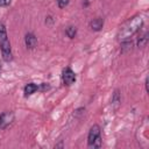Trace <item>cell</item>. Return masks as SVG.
I'll use <instances>...</instances> for the list:
<instances>
[{"label":"cell","instance_id":"6da1fadb","mask_svg":"<svg viewBox=\"0 0 149 149\" xmlns=\"http://www.w3.org/2000/svg\"><path fill=\"white\" fill-rule=\"evenodd\" d=\"M143 26V19L141 16H134L132 19H129L119 30L118 33V37L119 40H128L129 37H132L135 33H137Z\"/></svg>","mask_w":149,"mask_h":149},{"label":"cell","instance_id":"7a4b0ae2","mask_svg":"<svg viewBox=\"0 0 149 149\" xmlns=\"http://www.w3.org/2000/svg\"><path fill=\"white\" fill-rule=\"evenodd\" d=\"M101 130L98 125H93L90 128L87 135V146L88 148H100L101 147Z\"/></svg>","mask_w":149,"mask_h":149},{"label":"cell","instance_id":"3957f363","mask_svg":"<svg viewBox=\"0 0 149 149\" xmlns=\"http://www.w3.org/2000/svg\"><path fill=\"white\" fill-rule=\"evenodd\" d=\"M0 49H1V54H2V58L6 62L12 61L13 58V54H12V47H10V42L8 38L3 40L0 42Z\"/></svg>","mask_w":149,"mask_h":149},{"label":"cell","instance_id":"277c9868","mask_svg":"<svg viewBox=\"0 0 149 149\" xmlns=\"http://www.w3.org/2000/svg\"><path fill=\"white\" fill-rule=\"evenodd\" d=\"M13 121H14V113L12 111L3 112L2 114H0V129L7 128Z\"/></svg>","mask_w":149,"mask_h":149},{"label":"cell","instance_id":"5b68a950","mask_svg":"<svg viewBox=\"0 0 149 149\" xmlns=\"http://www.w3.org/2000/svg\"><path fill=\"white\" fill-rule=\"evenodd\" d=\"M62 80L64 83V85L66 86H70L71 84L74 83L76 80V73L72 71V69L70 68H65L62 72Z\"/></svg>","mask_w":149,"mask_h":149},{"label":"cell","instance_id":"8992f818","mask_svg":"<svg viewBox=\"0 0 149 149\" xmlns=\"http://www.w3.org/2000/svg\"><path fill=\"white\" fill-rule=\"evenodd\" d=\"M24 43H26V47L28 49H34L37 44V38L33 33H28L24 36Z\"/></svg>","mask_w":149,"mask_h":149},{"label":"cell","instance_id":"52a82bcc","mask_svg":"<svg viewBox=\"0 0 149 149\" xmlns=\"http://www.w3.org/2000/svg\"><path fill=\"white\" fill-rule=\"evenodd\" d=\"M104 26V20L101 17H97V19H93L91 22H90V28L92 30H95V31H99Z\"/></svg>","mask_w":149,"mask_h":149},{"label":"cell","instance_id":"ba28073f","mask_svg":"<svg viewBox=\"0 0 149 149\" xmlns=\"http://www.w3.org/2000/svg\"><path fill=\"white\" fill-rule=\"evenodd\" d=\"M37 90H38V86H37L36 84H34V83H29V84H27V85L24 86L23 92H24V95H31V94L35 93Z\"/></svg>","mask_w":149,"mask_h":149},{"label":"cell","instance_id":"9c48e42d","mask_svg":"<svg viewBox=\"0 0 149 149\" xmlns=\"http://www.w3.org/2000/svg\"><path fill=\"white\" fill-rule=\"evenodd\" d=\"M147 43H148V33L144 31V33L141 34V35L139 36V38H137V47H139V48H142V47H144Z\"/></svg>","mask_w":149,"mask_h":149},{"label":"cell","instance_id":"30bf717a","mask_svg":"<svg viewBox=\"0 0 149 149\" xmlns=\"http://www.w3.org/2000/svg\"><path fill=\"white\" fill-rule=\"evenodd\" d=\"M120 102H121V98H120V92L116 90L115 92H114V94H113V97H112V104L114 105V107L116 108L119 105H120Z\"/></svg>","mask_w":149,"mask_h":149},{"label":"cell","instance_id":"8fae6325","mask_svg":"<svg viewBox=\"0 0 149 149\" xmlns=\"http://www.w3.org/2000/svg\"><path fill=\"white\" fill-rule=\"evenodd\" d=\"M132 41H129V40H123V42L121 43V51L122 52H126V51H128V50H130L132 49Z\"/></svg>","mask_w":149,"mask_h":149},{"label":"cell","instance_id":"7c38bea8","mask_svg":"<svg viewBox=\"0 0 149 149\" xmlns=\"http://www.w3.org/2000/svg\"><path fill=\"white\" fill-rule=\"evenodd\" d=\"M65 34L68 35V37L73 38V37L76 36V34H77V29H76V27H73V26L68 27V28H66V30H65Z\"/></svg>","mask_w":149,"mask_h":149},{"label":"cell","instance_id":"4fadbf2b","mask_svg":"<svg viewBox=\"0 0 149 149\" xmlns=\"http://www.w3.org/2000/svg\"><path fill=\"white\" fill-rule=\"evenodd\" d=\"M57 5L59 8H64L69 5V0H57Z\"/></svg>","mask_w":149,"mask_h":149},{"label":"cell","instance_id":"5bb4252c","mask_svg":"<svg viewBox=\"0 0 149 149\" xmlns=\"http://www.w3.org/2000/svg\"><path fill=\"white\" fill-rule=\"evenodd\" d=\"M12 0H0V6H7L10 3Z\"/></svg>","mask_w":149,"mask_h":149},{"label":"cell","instance_id":"9a60e30c","mask_svg":"<svg viewBox=\"0 0 149 149\" xmlns=\"http://www.w3.org/2000/svg\"><path fill=\"white\" fill-rule=\"evenodd\" d=\"M49 88V85H45V83H43L42 84V90L44 91V90H48Z\"/></svg>","mask_w":149,"mask_h":149},{"label":"cell","instance_id":"2e32d148","mask_svg":"<svg viewBox=\"0 0 149 149\" xmlns=\"http://www.w3.org/2000/svg\"><path fill=\"white\" fill-rule=\"evenodd\" d=\"M146 91L149 92V88H148V78H146Z\"/></svg>","mask_w":149,"mask_h":149},{"label":"cell","instance_id":"e0dca14e","mask_svg":"<svg viewBox=\"0 0 149 149\" xmlns=\"http://www.w3.org/2000/svg\"><path fill=\"white\" fill-rule=\"evenodd\" d=\"M0 70H1V66H0Z\"/></svg>","mask_w":149,"mask_h":149}]
</instances>
